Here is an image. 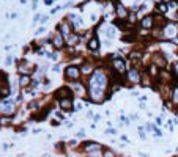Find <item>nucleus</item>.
<instances>
[{
    "label": "nucleus",
    "instance_id": "nucleus-1",
    "mask_svg": "<svg viewBox=\"0 0 178 157\" xmlns=\"http://www.w3.org/2000/svg\"><path fill=\"white\" fill-rule=\"evenodd\" d=\"M107 88V75L103 71H95L88 80V94L93 102H103L104 101V93Z\"/></svg>",
    "mask_w": 178,
    "mask_h": 157
},
{
    "label": "nucleus",
    "instance_id": "nucleus-2",
    "mask_svg": "<svg viewBox=\"0 0 178 157\" xmlns=\"http://www.w3.org/2000/svg\"><path fill=\"white\" fill-rule=\"evenodd\" d=\"M112 68H114V72L118 74V75H123L126 74V63L123 58H120V55H114V60H112Z\"/></svg>",
    "mask_w": 178,
    "mask_h": 157
},
{
    "label": "nucleus",
    "instance_id": "nucleus-3",
    "mask_svg": "<svg viewBox=\"0 0 178 157\" xmlns=\"http://www.w3.org/2000/svg\"><path fill=\"white\" fill-rule=\"evenodd\" d=\"M79 75H81V69L77 66H68L65 69V78H68L71 82H76L79 78Z\"/></svg>",
    "mask_w": 178,
    "mask_h": 157
},
{
    "label": "nucleus",
    "instance_id": "nucleus-4",
    "mask_svg": "<svg viewBox=\"0 0 178 157\" xmlns=\"http://www.w3.org/2000/svg\"><path fill=\"white\" fill-rule=\"evenodd\" d=\"M176 35H178V25L176 24L170 22V24H167L166 27H164L162 36H166V38H175Z\"/></svg>",
    "mask_w": 178,
    "mask_h": 157
},
{
    "label": "nucleus",
    "instance_id": "nucleus-5",
    "mask_svg": "<svg viewBox=\"0 0 178 157\" xmlns=\"http://www.w3.org/2000/svg\"><path fill=\"white\" fill-rule=\"evenodd\" d=\"M57 30L62 33V36H63L65 39H68V38L73 35V33H71V32H73V29H71V24H69V22H66V20H63V22L59 25V27H57Z\"/></svg>",
    "mask_w": 178,
    "mask_h": 157
},
{
    "label": "nucleus",
    "instance_id": "nucleus-6",
    "mask_svg": "<svg viewBox=\"0 0 178 157\" xmlns=\"http://www.w3.org/2000/svg\"><path fill=\"white\" fill-rule=\"evenodd\" d=\"M126 77H128V82L131 83H139L140 82V72L137 68H131L128 72H126Z\"/></svg>",
    "mask_w": 178,
    "mask_h": 157
},
{
    "label": "nucleus",
    "instance_id": "nucleus-7",
    "mask_svg": "<svg viewBox=\"0 0 178 157\" xmlns=\"http://www.w3.org/2000/svg\"><path fill=\"white\" fill-rule=\"evenodd\" d=\"M153 25H155V17L153 16H145L140 19V27L143 30H150V29H153Z\"/></svg>",
    "mask_w": 178,
    "mask_h": 157
},
{
    "label": "nucleus",
    "instance_id": "nucleus-8",
    "mask_svg": "<svg viewBox=\"0 0 178 157\" xmlns=\"http://www.w3.org/2000/svg\"><path fill=\"white\" fill-rule=\"evenodd\" d=\"M63 44H65V38H63L62 33L57 30V33H54V36H52V46H54L57 50H60V49L63 47Z\"/></svg>",
    "mask_w": 178,
    "mask_h": 157
},
{
    "label": "nucleus",
    "instance_id": "nucleus-9",
    "mask_svg": "<svg viewBox=\"0 0 178 157\" xmlns=\"http://www.w3.org/2000/svg\"><path fill=\"white\" fill-rule=\"evenodd\" d=\"M115 13H117V17H118V19H126V17L129 16L126 7H123L121 3H117V5H115Z\"/></svg>",
    "mask_w": 178,
    "mask_h": 157
},
{
    "label": "nucleus",
    "instance_id": "nucleus-10",
    "mask_svg": "<svg viewBox=\"0 0 178 157\" xmlns=\"http://www.w3.org/2000/svg\"><path fill=\"white\" fill-rule=\"evenodd\" d=\"M101 149V145L99 143H95V141H88V143H84V151L85 152H96Z\"/></svg>",
    "mask_w": 178,
    "mask_h": 157
},
{
    "label": "nucleus",
    "instance_id": "nucleus-11",
    "mask_svg": "<svg viewBox=\"0 0 178 157\" xmlns=\"http://www.w3.org/2000/svg\"><path fill=\"white\" fill-rule=\"evenodd\" d=\"M59 105H60V109L62 110H71L73 109V101H71V97H65V99H59Z\"/></svg>",
    "mask_w": 178,
    "mask_h": 157
},
{
    "label": "nucleus",
    "instance_id": "nucleus-12",
    "mask_svg": "<svg viewBox=\"0 0 178 157\" xmlns=\"http://www.w3.org/2000/svg\"><path fill=\"white\" fill-rule=\"evenodd\" d=\"M2 112H3V115H7V116H11V115L16 112L14 104H11V102H5L3 105H2Z\"/></svg>",
    "mask_w": 178,
    "mask_h": 157
},
{
    "label": "nucleus",
    "instance_id": "nucleus-13",
    "mask_svg": "<svg viewBox=\"0 0 178 157\" xmlns=\"http://www.w3.org/2000/svg\"><path fill=\"white\" fill-rule=\"evenodd\" d=\"M87 47H88V50H91V52H96V50L99 49V41H98V38H96V36L90 38V39H88V44H87Z\"/></svg>",
    "mask_w": 178,
    "mask_h": 157
},
{
    "label": "nucleus",
    "instance_id": "nucleus-14",
    "mask_svg": "<svg viewBox=\"0 0 178 157\" xmlns=\"http://www.w3.org/2000/svg\"><path fill=\"white\" fill-rule=\"evenodd\" d=\"M71 94H73V91H71L69 88H60V90H57V93H55V96H57L59 99L71 97Z\"/></svg>",
    "mask_w": 178,
    "mask_h": 157
},
{
    "label": "nucleus",
    "instance_id": "nucleus-15",
    "mask_svg": "<svg viewBox=\"0 0 178 157\" xmlns=\"http://www.w3.org/2000/svg\"><path fill=\"white\" fill-rule=\"evenodd\" d=\"M19 72H21L22 75H29V72H32V69H29V65H27V61H22V63H19Z\"/></svg>",
    "mask_w": 178,
    "mask_h": 157
},
{
    "label": "nucleus",
    "instance_id": "nucleus-16",
    "mask_svg": "<svg viewBox=\"0 0 178 157\" xmlns=\"http://www.w3.org/2000/svg\"><path fill=\"white\" fill-rule=\"evenodd\" d=\"M153 61L156 63L158 68H164V66H166V58H164L162 55H155V57H153Z\"/></svg>",
    "mask_w": 178,
    "mask_h": 157
},
{
    "label": "nucleus",
    "instance_id": "nucleus-17",
    "mask_svg": "<svg viewBox=\"0 0 178 157\" xmlns=\"http://www.w3.org/2000/svg\"><path fill=\"white\" fill-rule=\"evenodd\" d=\"M79 39H81V38H79V35H71V36L66 39V43H68L69 46H76V44L79 43Z\"/></svg>",
    "mask_w": 178,
    "mask_h": 157
},
{
    "label": "nucleus",
    "instance_id": "nucleus-18",
    "mask_svg": "<svg viewBox=\"0 0 178 157\" xmlns=\"http://www.w3.org/2000/svg\"><path fill=\"white\" fill-rule=\"evenodd\" d=\"M19 83H21V87H29V83H30V77H29V75H21Z\"/></svg>",
    "mask_w": 178,
    "mask_h": 157
},
{
    "label": "nucleus",
    "instance_id": "nucleus-19",
    "mask_svg": "<svg viewBox=\"0 0 178 157\" xmlns=\"http://www.w3.org/2000/svg\"><path fill=\"white\" fill-rule=\"evenodd\" d=\"M10 96V88L5 85V87H0V97H8Z\"/></svg>",
    "mask_w": 178,
    "mask_h": 157
},
{
    "label": "nucleus",
    "instance_id": "nucleus-20",
    "mask_svg": "<svg viewBox=\"0 0 178 157\" xmlns=\"http://www.w3.org/2000/svg\"><path fill=\"white\" fill-rule=\"evenodd\" d=\"M172 102L175 105H178V87H173L172 90Z\"/></svg>",
    "mask_w": 178,
    "mask_h": 157
},
{
    "label": "nucleus",
    "instance_id": "nucleus-21",
    "mask_svg": "<svg viewBox=\"0 0 178 157\" xmlns=\"http://www.w3.org/2000/svg\"><path fill=\"white\" fill-rule=\"evenodd\" d=\"M10 123H11V118L10 116H7V115L0 116V126H8Z\"/></svg>",
    "mask_w": 178,
    "mask_h": 157
},
{
    "label": "nucleus",
    "instance_id": "nucleus-22",
    "mask_svg": "<svg viewBox=\"0 0 178 157\" xmlns=\"http://www.w3.org/2000/svg\"><path fill=\"white\" fill-rule=\"evenodd\" d=\"M91 71H93V68H91L90 63H85V65H82V68H81V72H84V74H90Z\"/></svg>",
    "mask_w": 178,
    "mask_h": 157
},
{
    "label": "nucleus",
    "instance_id": "nucleus-23",
    "mask_svg": "<svg viewBox=\"0 0 178 157\" xmlns=\"http://www.w3.org/2000/svg\"><path fill=\"white\" fill-rule=\"evenodd\" d=\"M167 10H169V7H167L166 3H159V5L156 7V11H158V13H167Z\"/></svg>",
    "mask_w": 178,
    "mask_h": 157
},
{
    "label": "nucleus",
    "instance_id": "nucleus-24",
    "mask_svg": "<svg viewBox=\"0 0 178 157\" xmlns=\"http://www.w3.org/2000/svg\"><path fill=\"white\" fill-rule=\"evenodd\" d=\"M103 157H115V152L112 149H103Z\"/></svg>",
    "mask_w": 178,
    "mask_h": 157
},
{
    "label": "nucleus",
    "instance_id": "nucleus-25",
    "mask_svg": "<svg viewBox=\"0 0 178 157\" xmlns=\"http://www.w3.org/2000/svg\"><path fill=\"white\" fill-rule=\"evenodd\" d=\"M74 90H76V93H79L81 96L85 93V88H84L82 85H74Z\"/></svg>",
    "mask_w": 178,
    "mask_h": 157
},
{
    "label": "nucleus",
    "instance_id": "nucleus-26",
    "mask_svg": "<svg viewBox=\"0 0 178 157\" xmlns=\"http://www.w3.org/2000/svg\"><path fill=\"white\" fill-rule=\"evenodd\" d=\"M172 71H173V75L178 78V61H175V63L172 65Z\"/></svg>",
    "mask_w": 178,
    "mask_h": 157
},
{
    "label": "nucleus",
    "instance_id": "nucleus-27",
    "mask_svg": "<svg viewBox=\"0 0 178 157\" xmlns=\"http://www.w3.org/2000/svg\"><path fill=\"white\" fill-rule=\"evenodd\" d=\"M107 36H109V38H114V36H115V29H114V27L107 29Z\"/></svg>",
    "mask_w": 178,
    "mask_h": 157
},
{
    "label": "nucleus",
    "instance_id": "nucleus-28",
    "mask_svg": "<svg viewBox=\"0 0 178 157\" xmlns=\"http://www.w3.org/2000/svg\"><path fill=\"white\" fill-rule=\"evenodd\" d=\"M139 134H140V137H142V138H145V132H143V129H142V127L139 129Z\"/></svg>",
    "mask_w": 178,
    "mask_h": 157
},
{
    "label": "nucleus",
    "instance_id": "nucleus-29",
    "mask_svg": "<svg viewBox=\"0 0 178 157\" xmlns=\"http://www.w3.org/2000/svg\"><path fill=\"white\" fill-rule=\"evenodd\" d=\"M162 2H164V3H169V2H172V0H162Z\"/></svg>",
    "mask_w": 178,
    "mask_h": 157
},
{
    "label": "nucleus",
    "instance_id": "nucleus-30",
    "mask_svg": "<svg viewBox=\"0 0 178 157\" xmlns=\"http://www.w3.org/2000/svg\"><path fill=\"white\" fill-rule=\"evenodd\" d=\"M43 157H50V155H47V154H46V155H43Z\"/></svg>",
    "mask_w": 178,
    "mask_h": 157
}]
</instances>
